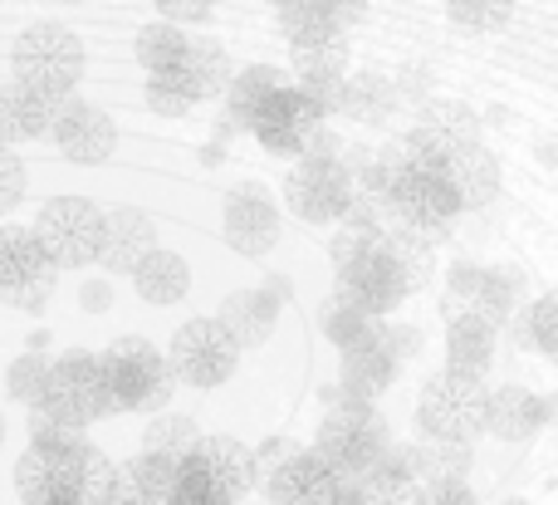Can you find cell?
<instances>
[{
    "instance_id": "cell-1",
    "label": "cell",
    "mask_w": 558,
    "mask_h": 505,
    "mask_svg": "<svg viewBox=\"0 0 558 505\" xmlns=\"http://www.w3.org/2000/svg\"><path fill=\"white\" fill-rule=\"evenodd\" d=\"M314 447L338 471H373L392 447V432L373 402L353 398L343 383H333V388H324V422H318Z\"/></svg>"
},
{
    "instance_id": "cell-2",
    "label": "cell",
    "mask_w": 558,
    "mask_h": 505,
    "mask_svg": "<svg viewBox=\"0 0 558 505\" xmlns=\"http://www.w3.org/2000/svg\"><path fill=\"white\" fill-rule=\"evenodd\" d=\"M98 359H104V373H108L113 412H147V418H157V412H167L177 383H182L172 359H167L157 344L137 339V334L113 339Z\"/></svg>"
},
{
    "instance_id": "cell-3",
    "label": "cell",
    "mask_w": 558,
    "mask_h": 505,
    "mask_svg": "<svg viewBox=\"0 0 558 505\" xmlns=\"http://www.w3.org/2000/svg\"><path fill=\"white\" fill-rule=\"evenodd\" d=\"M265 486V467L255 447L235 437H206L192 461H182V491L172 505H241Z\"/></svg>"
},
{
    "instance_id": "cell-4",
    "label": "cell",
    "mask_w": 558,
    "mask_h": 505,
    "mask_svg": "<svg viewBox=\"0 0 558 505\" xmlns=\"http://www.w3.org/2000/svg\"><path fill=\"white\" fill-rule=\"evenodd\" d=\"M416 432L422 442H475L490 432V388L471 373H432L416 398Z\"/></svg>"
},
{
    "instance_id": "cell-5",
    "label": "cell",
    "mask_w": 558,
    "mask_h": 505,
    "mask_svg": "<svg viewBox=\"0 0 558 505\" xmlns=\"http://www.w3.org/2000/svg\"><path fill=\"white\" fill-rule=\"evenodd\" d=\"M10 69H15L20 84H35L59 98H74L78 79H84V45H78V35L69 25L39 20V25H29L25 35L15 39Z\"/></svg>"
},
{
    "instance_id": "cell-6",
    "label": "cell",
    "mask_w": 558,
    "mask_h": 505,
    "mask_svg": "<svg viewBox=\"0 0 558 505\" xmlns=\"http://www.w3.org/2000/svg\"><path fill=\"white\" fill-rule=\"evenodd\" d=\"M35 236L59 270H78V265L104 261L108 212H98V206L84 202V196H54V202L39 206Z\"/></svg>"
},
{
    "instance_id": "cell-7",
    "label": "cell",
    "mask_w": 558,
    "mask_h": 505,
    "mask_svg": "<svg viewBox=\"0 0 558 505\" xmlns=\"http://www.w3.org/2000/svg\"><path fill=\"white\" fill-rule=\"evenodd\" d=\"M167 359H172L177 378H182L186 388L211 393V388H221V383L235 378L241 344H235V334L211 314V320L182 324V329L172 334V344H167Z\"/></svg>"
},
{
    "instance_id": "cell-8",
    "label": "cell",
    "mask_w": 558,
    "mask_h": 505,
    "mask_svg": "<svg viewBox=\"0 0 558 505\" xmlns=\"http://www.w3.org/2000/svg\"><path fill=\"white\" fill-rule=\"evenodd\" d=\"M39 408H49L54 418L74 422V428H94V422L113 418V393H108V373L98 353H64L49 369V393Z\"/></svg>"
},
{
    "instance_id": "cell-9",
    "label": "cell",
    "mask_w": 558,
    "mask_h": 505,
    "mask_svg": "<svg viewBox=\"0 0 558 505\" xmlns=\"http://www.w3.org/2000/svg\"><path fill=\"white\" fill-rule=\"evenodd\" d=\"M54 285H59V265L39 245L35 226L29 231L25 226H5L0 231V294H5V304L39 314L49 304V294H54Z\"/></svg>"
},
{
    "instance_id": "cell-10",
    "label": "cell",
    "mask_w": 558,
    "mask_h": 505,
    "mask_svg": "<svg viewBox=\"0 0 558 505\" xmlns=\"http://www.w3.org/2000/svg\"><path fill=\"white\" fill-rule=\"evenodd\" d=\"M284 202L299 221L338 226L353 206V172L343 157H299L284 182Z\"/></svg>"
},
{
    "instance_id": "cell-11",
    "label": "cell",
    "mask_w": 558,
    "mask_h": 505,
    "mask_svg": "<svg viewBox=\"0 0 558 505\" xmlns=\"http://www.w3.org/2000/svg\"><path fill=\"white\" fill-rule=\"evenodd\" d=\"M461 212H465V202H461V192H456L446 167H436V172H412L402 182V192H397V216H402L397 226L422 231L432 245L451 241V226Z\"/></svg>"
},
{
    "instance_id": "cell-12",
    "label": "cell",
    "mask_w": 558,
    "mask_h": 505,
    "mask_svg": "<svg viewBox=\"0 0 558 505\" xmlns=\"http://www.w3.org/2000/svg\"><path fill=\"white\" fill-rule=\"evenodd\" d=\"M338 290H343L353 304H363L367 314L387 320V314H397L407 304V294H412V275H407V265L392 255V245L383 241L377 251H367L363 261H353V265L338 270Z\"/></svg>"
},
{
    "instance_id": "cell-13",
    "label": "cell",
    "mask_w": 558,
    "mask_h": 505,
    "mask_svg": "<svg viewBox=\"0 0 558 505\" xmlns=\"http://www.w3.org/2000/svg\"><path fill=\"white\" fill-rule=\"evenodd\" d=\"M324 123H328V113L318 108V98L294 79V84L265 108V118L255 123V137H260V147L275 157H308V143H314V133Z\"/></svg>"
},
{
    "instance_id": "cell-14",
    "label": "cell",
    "mask_w": 558,
    "mask_h": 505,
    "mask_svg": "<svg viewBox=\"0 0 558 505\" xmlns=\"http://www.w3.org/2000/svg\"><path fill=\"white\" fill-rule=\"evenodd\" d=\"M226 245L235 255H270L279 241V212L260 182H245L226 192Z\"/></svg>"
},
{
    "instance_id": "cell-15",
    "label": "cell",
    "mask_w": 558,
    "mask_h": 505,
    "mask_svg": "<svg viewBox=\"0 0 558 505\" xmlns=\"http://www.w3.org/2000/svg\"><path fill=\"white\" fill-rule=\"evenodd\" d=\"M338 477H343V471H338L324 452L304 447L289 461H279L275 471H265V501L270 505H333Z\"/></svg>"
},
{
    "instance_id": "cell-16",
    "label": "cell",
    "mask_w": 558,
    "mask_h": 505,
    "mask_svg": "<svg viewBox=\"0 0 558 505\" xmlns=\"http://www.w3.org/2000/svg\"><path fill=\"white\" fill-rule=\"evenodd\" d=\"M113 143H118V128L104 108L84 104V98H64V113H59V123H54V147L69 163L98 167L113 157Z\"/></svg>"
},
{
    "instance_id": "cell-17",
    "label": "cell",
    "mask_w": 558,
    "mask_h": 505,
    "mask_svg": "<svg viewBox=\"0 0 558 505\" xmlns=\"http://www.w3.org/2000/svg\"><path fill=\"white\" fill-rule=\"evenodd\" d=\"M397 373H402V359H397L392 339H387V324H383V334H373V339L343 349V359H338V383L363 402L383 398V393L397 383Z\"/></svg>"
},
{
    "instance_id": "cell-18",
    "label": "cell",
    "mask_w": 558,
    "mask_h": 505,
    "mask_svg": "<svg viewBox=\"0 0 558 505\" xmlns=\"http://www.w3.org/2000/svg\"><path fill=\"white\" fill-rule=\"evenodd\" d=\"M157 221L137 206H113L108 212V236H104V270L108 275H137L147 255H157Z\"/></svg>"
},
{
    "instance_id": "cell-19",
    "label": "cell",
    "mask_w": 558,
    "mask_h": 505,
    "mask_svg": "<svg viewBox=\"0 0 558 505\" xmlns=\"http://www.w3.org/2000/svg\"><path fill=\"white\" fill-rule=\"evenodd\" d=\"M59 113H64V98L59 94L10 79L5 98H0V128H5V143L15 147V143H25V137H54Z\"/></svg>"
},
{
    "instance_id": "cell-20",
    "label": "cell",
    "mask_w": 558,
    "mask_h": 505,
    "mask_svg": "<svg viewBox=\"0 0 558 505\" xmlns=\"http://www.w3.org/2000/svg\"><path fill=\"white\" fill-rule=\"evenodd\" d=\"M294 79L299 74H289V69H279V64H245L241 74H235L231 94H226V123L241 128V133H255L265 108H270Z\"/></svg>"
},
{
    "instance_id": "cell-21",
    "label": "cell",
    "mask_w": 558,
    "mask_h": 505,
    "mask_svg": "<svg viewBox=\"0 0 558 505\" xmlns=\"http://www.w3.org/2000/svg\"><path fill=\"white\" fill-rule=\"evenodd\" d=\"M412 137H422L426 147H436L441 157H456L461 147L481 143V118L471 104H456V98H432V104L416 108Z\"/></svg>"
},
{
    "instance_id": "cell-22",
    "label": "cell",
    "mask_w": 558,
    "mask_h": 505,
    "mask_svg": "<svg viewBox=\"0 0 558 505\" xmlns=\"http://www.w3.org/2000/svg\"><path fill=\"white\" fill-rule=\"evenodd\" d=\"M279 29L289 45L299 39H324V35H348L363 20V0H289L275 10Z\"/></svg>"
},
{
    "instance_id": "cell-23",
    "label": "cell",
    "mask_w": 558,
    "mask_h": 505,
    "mask_svg": "<svg viewBox=\"0 0 558 505\" xmlns=\"http://www.w3.org/2000/svg\"><path fill=\"white\" fill-rule=\"evenodd\" d=\"M495 334H500V324H490L481 310H465L456 320H446V369L485 378L495 363Z\"/></svg>"
},
{
    "instance_id": "cell-24",
    "label": "cell",
    "mask_w": 558,
    "mask_h": 505,
    "mask_svg": "<svg viewBox=\"0 0 558 505\" xmlns=\"http://www.w3.org/2000/svg\"><path fill=\"white\" fill-rule=\"evenodd\" d=\"M216 320L235 334L241 349H260V344H270V334L279 324V294L275 290H235L221 300Z\"/></svg>"
},
{
    "instance_id": "cell-25",
    "label": "cell",
    "mask_w": 558,
    "mask_h": 505,
    "mask_svg": "<svg viewBox=\"0 0 558 505\" xmlns=\"http://www.w3.org/2000/svg\"><path fill=\"white\" fill-rule=\"evenodd\" d=\"M549 422V408H544L539 393L520 388V383H505V388H490V437L500 442H530L534 432Z\"/></svg>"
},
{
    "instance_id": "cell-26",
    "label": "cell",
    "mask_w": 558,
    "mask_h": 505,
    "mask_svg": "<svg viewBox=\"0 0 558 505\" xmlns=\"http://www.w3.org/2000/svg\"><path fill=\"white\" fill-rule=\"evenodd\" d=\"M530 304H534L530 300V275H524L520 265H490V270H485L481 294H475V310H481L490 324L510 329Z\"/></svg>"
},
{
    "instance_id": "cell-27",
    "label": "cell",
    "mask_w": 558,
    "mask_h": 505,
    "mask_svg": "<svg viewBox=\"0 0 558 505\" xmlns=\"http://www.w3.org/2000/svg\"><path fill=\"white\" fill-rule=\"evenodd\" d=\"M397 108H402L397 79L363 69V74H348V84H343V113H338V118H353V123L383 128V123H392Z\"/></svg>"
},
{
    "instance_id": "cell-28",
    "label": "cell",
    "mask_w": 558,
    "mask_h": 505,
    "mask_svg": "<svg viewBox=\"0 0 558 505\" xmlns=\"http://www.w3.org/2000/svg\"><path fill=\"white\" fill-rule=\"evenodd\" d=\"M451 182H456V192H461V202H465V212H475V206H490L495 196H500V163H495V153L490 147H481V143H471V147H461V153L451 157Z\"/></svg>"
},
{
    "instance_id": "cell-29",
    "label": "cell",
    "mask_w": 558,
    "mask_h": 505,
    "mask_svg": "<svg viewBox=\"0 0 558 505\" xmlns=\"http://www.w3.org/2000/svg\"><path fill=\"white\" fill-rule=\"evenodd\" d=\"M383 324L387 320L367 314L363 304H353L343 290H333L324 304H318V334H324L338 353L353 349V344H363V339H373V334H383Z\"/></svg>"
},
{
    "instance_id": "cell-30",
    "label": "cell",
    "mask_w": 558,
    "mask_h": 505,
    "mask_svg": "<svg viewBox=\"0 0 558 505\" xmlns=\"http://www.w3.org/2000/svg\"><path fill=\"white\" fill-rule=\"evenodd\" d=\"M133 285L147 304L162 310V304H177L186 290H192V265H186L177 251H157V255L143 261V270L133 275Z\"/></svg>"
},
{
    "instance_id": "cell-31",
    "label": "cell",
    "mask_w": 558,
    "mask_h": 505,
    "mask_svg": "<svg viewBox=\"0 0 558 505\" xmlns=\"http://www.w3.org/2000/svg\"><path fill=\"white\" fill-rule=\"evenodd\" d=\"M192 55V35H186L177 20H153V25L137 29V64L147 74H167V69H182Z\"/></svg>"
},
{
    "instance_id": "cell-32",
    "label": "cell",
    "mask_w": 558,
    "mask_h": 505,
    "mask_svg": "<svg viewBox=\"0 0 558 505\" xmlns=\"http://www.w3.org/2000/svg\"><path fill=\"white\" fill-rule=\"evenodd\" d=\"M123 471L147 505H172L177 491H182V461L157 457V452H137L133 461H123Z\"/></svg>"
},
{
    "instance_id": "cell-33",
    "label": "cell",
    "mask_w": 558,
    "mask_h": 505,
    "mask_svg": "<svg viewBox=\"0 0 558 505\" xmlns=\"http://www.w3.org/2000/svg\"><path fill=\"white\" fill-rule=\"evenodd\" d=\"M289 69L299 79H348V35L299 39L289 45Z\"/></svg>"
},
{
    "instance_id": "cell-34",
    "label": "cell",
    "mask_w": 558,
    "mask_h": 505,
    "mask_svg": "<svg viewBox=\"0 0 558 505\" xmlns=\"http://www.w3.org/2000/svg\"><path fill=\"white\" fill-rule=\"evenodd\" d=\"M202 428L182 412H157L143 432V452H157V457H172V461H192L202 452Z\"/></svg>"
},
{
    "instance_id": "cell-35",
    "label": "cell",
    "mask_w": 558,
    "mask_h": 505,
    "mask_svg": "<svg viewBox=\"0 0 558 505\" xmlns=\"http://www.w3.org/2000/svg\"><path fill=\"white\" fill-rule=\"evenodd\" d=\"M196 104H206V94H202V84L186 74V64L167 69V74H147V108H153L157 118H186Z\"/></svg>"
},
{
    "instance_id": "cell-36",
    "label": "cell",
    "mask_w": 558,
    "mask_h": 505,
    "mask_svg": "<svg viewBox=\"0 0 558 505\" xmlns=\"http://www.w3.org/2000/svg\"><path fill=\"white\" fill-rule=\"evenodd\" d=\"M186 74L202 84L206 98H226L235 84V69H231V55H226L221 39H206V35H192V55H186Z\"/></svg>"
},
{
    "instance_id": "cell-37",
    "label": "cell",
    "mask_w": 558,
    "mask_h": 505,
    "mask_svg": "<svg viewBox=\"0 0 558 505\" xmlns=\"http://www.w3.org/2000/svg\"><path fill=\"white\" fill-rule=\"evenodd\" d=\"M514 339H520L524 349L544 353V359L558 369V290L539 294V300H534L530 310L514 320Z\"/></svg>"
},
{
    "instance_id": "cell-38",
    "label": "cell",
    "mask_w": 558,
    "mask_h": 505,
    "mask_svg": "<svg viewBox=\"0 0 558 505\" xmlns=\"http://www.w3.org/2000/svg\"><path fill=\"white\" fill-rule=\"evenodd\" d=\"M29 447L49 452V457H69V452L88 447V428H74V422L54 418L49 408H29Z\"/></svg>"
},
{
    "instance_id": "cell-39",
    "label": "cell",
    "mask_w": 558,
    "mask_h": 505,
    "mask_svg": "<svg viewBox=\"0 0 558 505\" xmlns=\"http://www.w3.org/2000/svg\"><path fill=\"white\" fill-rule=\"evenodd\" d=\"M49 369H54V363H45L35 349L20 353V359L5 369V393L15 402H25V408H39L49 393Z\"/></svg>"
},
{
    "instance_id": "cell-40",
    "label": "cell",
    "mask_w": 558,
    "mask_h": 505,
    "mask_svg": "<svg viewBox=\"0 0 558 505\" xmlns=\"http://www.w3.org/2000/svg\"><path fill=\"white\" fill-rule=\"evenodd\" d=\"M446 15H451L461 29H481V35H490V29L510 25L514 0H446Z\"/></svg>"
},
{
    "instance_id": "cell-41",
    "label": "cell",
    "mask_w": 558,
    "mask_h": 505,
    "mask_svg": "<svg viewBox=\"0 0 558 505\" xmlns=\"http://www.w3.org/2000/svg\"><path fill=\"white\" fill-rule=\"evenodd\" d=\"M471 442H426V481H471Z\"/></svg>"
},
{
    "instance_id": "cell-42",
    "label": "cell",
    "mask_w": 558,
    "mask_h": 505,
    "mask_svg": "<svg viewBox=\"0 0 558 505\" xmlns=\"http://www.w3.org/2000/svg\"><path fill=\"white\" fill-rule=\"evenodd\" d=\"M25 196V163L15 157V147L0 153V212H15Z\"/></svg>"
},
{
    "instance_id": "cell-43",
    "label": "cell",
    "mask_w": 558,
    "mask_h": 505,
    "mask_svg": "<svg viewBox=\"0 0 558 505\" xmlns=\"http://www.w3.org/2000/svg\"><path fill=\"white\" fill-rule=\"evenodd\" d=\"M397 94H402V104H412V108L432 104V69H426V64H407L402 74H397Z\"/></svg>"
},
{
    "instance_id": "cell-44",
    "label": "cell",
    "mask_w": 558,
    "mask_h": 505,
    "mask_svg": "<svg viewBox=\"0 0 558 505\" xmlns=\"http://www.w3.org/2000/svg\"><path fill=\"white\" fill-rule=\"evenodd\" d=\"M422 505H481L471 491V481H426Z\"/></svg>"
},
{
    "instance_id": "cell-45",
    "label": "cell",
    "mask_w": 558,
    "mask_h": 505,
    "mask_svg": "<svg viewBox=\"0 0 558 505\" xmlns=\"http://www.w3.org/2000/svg\"><path fill=\"white\" fill-rule=\"evenodd\" d=\"M157 15L162 20H177V25H186V20H206L211 15L216 0H153Z\"/></svg>"
},
{
    "instance_id": "cell-46",
    "label": "cell",
    "mask_w": 558,
    "mask_h": 505,
    "mask_svg": "<svg viewBox=\"0 0 558 505\" xmlns=\"http://www.w3.org/2000/svg\"><path fill=\"white\" fill-rule=\"evenodd\" d=\"M294 452H304V447H294L289 437H270V442H260V447H255V457H260V467H265V471H275L279 461H289Z\"/></svg>"
},
{
    "instance_id": "cell-47",
    "label": "cell",
    "mask_w": 558,
    "mask_h": 505,
    "mask_svg": "<svg viewBox=\"0 0 558 505\" xmlns=\"http://www.w3.org/2000/svg\"><path fill=\"white\" fill-rule=\"evenodd\" d=\"M387 339H392V349H397V359H402V363L422 349V334H416L412 324H387Z\"/></svg>"
},
{
    "instance_id": "cell-48",
    "label": "cell",
    "mask_w": 558,
    "mask_h": 505,
    "mask_svg": "<svg viewBox=\"0 0 558 505\" xmlns=\"http://www.w3.org/2000/svg\"><path fill=\"white\" fill-rule=\"evenodd\" d=\"M78 304H84L88 314H108V304H113V290H108L104 280H88L84 290H78Z\"/></svg>"
},
{
    "instance_id": "cell-49",
    "label": "cell",
    "mask_w": 558,
    "mask_h": 505,
    "mask_svg": "<svg viewBox=\"0 0 558 505\" xmlns=\"http://www.w3.org/2000/svg\"><path fill=\"white\" fill-rule=\"evenodd\" d=\"M539 157H544V163H554V167H558V143H549V137H544V143H539Z\"/></svg>"
},
{
    "instance_id": "cell-50",
    "label": "cell",
    "mask_w": 558,
    "mask_h": 505,
    "mask_svg": "<svg viewBox=\"0 0 558 505\" xmlns=\"http://www.w3.org/2000/svg\"><path fill=\"white\" fill-rule=\"evenodd\" d=\"M500 505H530V501H524V496H505Z\"/></svg>"
},
{
    "instance_id": "cell-51",
    "label": "cell",
    "mask_w": 558,
    "mask_h": 505,
    "mask_svg": "<svg viewBox=\"0 0 558 505\" xmlns=\"http://www.w3.org/2000/svg\"><path fill=\"white\" fill-rule=\"evenodd\" d=\"M265 5H270V10H279V5H289V0H265Z\"/></svg>"
},
{
    "instance_id": "cell-52",
    "label": "cell",
    "mask_w": 558,
    "mask_h": 505,
    "mask_svg": "<svg viewBox=\"0 0 558 505\" xmlns=\"http://www.w3.org/2000/svg\"><path fill=\"white\" fill-rule=\"evenodd\" d=\"M363 5H367V0H363Z\"/></svg>"
},
{
    "instance_id": "cell-53",
    "label": "cell",
    "mask_w": 558,
    "mask_h": 505,
    "mask_svg": "<svg viewBox=\"0 0 558 505\" xmlns=\"http://www.w3.org/2000/svg\"><path fill=\"white\" fill-rule=\"evenodd\" d=\"M265 505H270V501H265Z\"/></svg>"
}]
</instances>
